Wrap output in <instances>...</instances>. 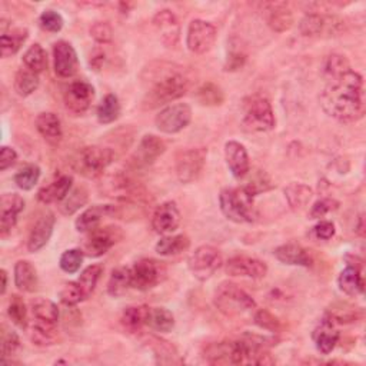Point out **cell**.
I'll return each instance as SVG.
<instances>
[{"label":"cell","instance_id":"5b68a950","mask_svg":"<svg viewBox=\"0 0 366 366\" xmlns=\"http://www.w3.org/2000/svg\"><path fill=\"white\" fill-rule=\"evenodd\" d=\"M115 152L103 146H86L72 158V168L85 178L96 179L113 164Z\"/></svg>","mask_w":366,"mask_h":366},{"label":"cell","instance_id":"30bf717a","mask_svg":"<svg viewBox=\"0 0 366 366\" xmlns=\"http://www.w3.org/2000/svg\"><path fill=\"white\" fill-rule=\"evenodd\" d=\"M123 239V232L118 227L96 228L88 232V238L84 244V253L89 258H101L108 253L118 242Z\"/></svg>","mask_w":366,"mask_h":366},{"label":"cell","instance_id":"f35d334b","mask_svg":"<svg viewBox=\"0 0 366 366\" xmlns=\"http://www.w3.org/2000/svg\"><path fill=\"white\" fill-rule=\"evenodd\" d=\"M39 75L29 69H19L16 76H15V82H13V88L15 92L22 96V98H28L38 88H39Z\"/></svg>","mask_w":366,"mask_h":366},{"label":"cell","instance_id":"ee69618b","mask_svg":"<svg viewBox=\"0 0 366 366\" xmlns=\"http://www.w3.org/2000/svg\"><path fill=\"white\" fill-rule=\"evenodd\" d=\"M23 64L26 69L39 75L47 66V56L45 49L39 43L32 45L23 55Z\"/></svg>","mask_w":366,"mask_h":366},{"label":"cell","instance_id":"94428289","mask_svg":"<svg viewBox=\"0 0 366 366\" xmlns=\"http://www.w3.org/2000/svg\"><path fill=\"white\" fill-rule=\"evenodd\" d=\"M18 161V154L15 149L9 148V146H2L0 149V171L5 172L9 168H12Z\"/></svg>","mask_w":366,"mask_h":366},{"label":"cell","instance_id":"f6af8a7d","mask_svg":"<svg viewBox=\"0 0 366 366\" xmlns=\"http://www.w3.org/2000/svg\"><path fill=\"white\" fill-rule=\"evenodd\" d=\"M102 272H103V269L101 265H91L81 273L78 283L81 285L86 299L91 298V295L95 292L96 285L102 276Z\"/></svg>","mask_w":366,"mask_h":366},{"label":"cell","instance_id":"d6986e66","mask_svg":"<svg viewBox=\"0 0 366 366\" xmlns=\"http://www.w3.org/2000/svg\"><path fill=\"white\" fill-rule=\"evenodd\" d=\"M56 217L50 210L43 212L32 227L28 238V251L35 253L43 249L53 235Z\"/></svg>","mask_w":366,"mask_h":366},{"label":"cell","instance_id":"e0dca14e","mask_svg":"<svg viewBox=\"0 0 366 366\" xmlns=\"http://www.w3.org/2000/svg\"><path fill=\"white\" fill-rule=\"evenodd\" d=\"M25 209V199L18 193H5L0 198V236L6 238L18 224V216Z\"/></svg>","mask_w":366,"mask_h":366},{"label":"cell","instance_id":"8d00e7d4","mask_svg":"<svg viewBox=\"0 0 366 366\" xmlns=\"http://www.w3.org/2000/svg\"><path fill=\"white\" fill-rule=\"evenodd\" d=\"M149 307L146 305H135L129 307L123 311L120 322L122 325L130 331V332H139L148 321V314H149Z\"/></svg>","mask_w":366,"mask_h":366},{"label":"cell","instance_id":"9a60e30c","mask_svg":"<svg viewBox=\"0 0 366 366\" xmlns=\"http://www.w3.org/2000/svg\"><path fill=\"white\" fill-rule=\"evenodd\" d=\"M166 151L165 142L155 136V135H146L142 137L136 152L130 158V165L135 169L148 168L155 164V161L162 156Z\"/></svg>","mask_w":366,"mask_h":366},{"label":"cell","instance_id":"7bdbcfd3","mask_svg":"<svg viewBox=\"0 0 366 366\" xmlns=\"http://www.w3.org/2000/svg\"><path fill=\"white\" fill-rule=\"evenodd\" d=\"M196 99L203 106H221L225 102V93L217 85L206 82L196 91Z\"/></svg>","mask_w":366,"mask_h":366},{"label":"cell","instance_id":"2e32d148","mask_svg":"<svg viewBox=\"0 0 366 366\" xmlns=\"http://www.w3.org/2000/svg\"><path fill=\"white\" fill-rule=\"evenodd\" d=\"M53 62L56 75L62 79L75 76L79 69L78 53L75 47L66 40H59L53 45Z\"/></svg>","mask_w":366,"mask_h":366},{"label":"cell","instance_id":"4fadbf2b","mask_svg":"<svg viewBox=\"0 0 366 366\" xmlns=\"http://www.w3.org/2000/svg\"><path fill=\"white\" fill-rule=\"evenodd\" d=\"M216 36H217V30L212 23L206 21L195 19L189 23V28H188L186 46L192 53L203 55L213 47L216 42Z\"/></svg>","mask_w":366,"mask_h":366},{"label":"cell","instance_id":"5bb4252c","mask_svg":"<svg viewBox=\"0 0 366 366\" xmlns=\"http://www.w3.org/2000/svg\"><path fill=\"white\" fill-rule=\"evenodd\" d=\"M95 98V89L85 81L72 82L63 96L66 109L73 115H84L92 105Z\"/></svg>","mask_w":366,"mask_h":366},{"label":"cell","instance_id":"74e56055","mask_svg":"<svg viewBox=\"0 0 366 366\" xmlns=\"http://www.w3.org/2000/svg\"><path fill=\"white\" fill-rule=\"evenodd\" d=\"M190 246V239L186 235H169L164 236L155 246L161 256H176L188 251Z\"/></svg>","mask_w":366,"mask_h":366},{"label":"cell","instance_id":"11a10c76","mask_svg":"<svg viewBox=\"0 0 366 366\" xmlns=\"http://www.w3.org/2000/svg\"><path fill=\"white\" fill-rule=\"evenodd\" d=\"M253 322L256 326H259L261 329L269 331L272 333H278L282 328L280 321L272 315L269 311L266 309H258L253 312Z\"/></svg>","mask_w":366,"mask_h":366},{"label":"cell","instance_id":"f907efd6","mask_svg":"<svg viewBox=\"0 0 366 366\" xmlns=\"http://www.w3.org/2000/svg\"><path fill=\"white\" fill-rule=\"evenodd\" d=\"M32 341L38 346H50L56 341V326L33 322Z\"/></svg>","mask_w":366,"mask_h":366},{"label":"cell","instance_id":"60d3db41","mask_svg":"<svg viewBox=\"0 0 366 366\" xmlns=\"http://www.w3.org/2000/svg\"><path fill=\"white\" fill-rule=\"evenodd\" d=\"M148 346L154 350L159 363H179V355L175 346L158 336H148Z\"/></svg>","mask_w":366,"mask_h":366},{"label":"cell","instance_id":"6125c7cd","mask_svg":"<svg viewBox=\"0 0 366 366\" xmlns=\"http://www.w3.org/2000/svg\"><path fill=\"white\" fill-rule=\"evenodd\" d=\"M314 235L321 241H329L335 236V225L331 221H321L314 228Z\"/></svg>","mask_w":366,"mask_h":366},{"label":"cell","instance_id":"e575fe53","mask_svg":"<svg viewBox=\"0 0 366 366\" xmlns=\"http://www.w3.org/2000/svg\"><path fill=\"white\" fill-rule=\"evenodd\" d=\"M312 196V189L305 183H290L285 188L286 202L294 210H301L305 206H308Z\"/></svg>","mask_w":366,"mask_h":366},{"label":"cell","instance_id":"d6a6232c","mask_svg":"<svg viewBox=\"0 0 366 366\" xmlns=\"http://www.w3.org/2000/svg\"><path fill=\"white\" fill-rule=\"evenodd\" d=\"M29 38L28 29H13L12 32H5L0 36V55L2 57H11L16 55Z\"/></svg>","mask_w":366,"mask_h":366},{"label":"cell","instance_id":"f1b7e54d","mask_svg":"<svg viewBox=\"0 0 366 366\" xmlns=\"http://www.w3.org/2000/svg\"><path fill=\"white\" fill-rule=\"evenodd\" d=\"M338 286L348 297H359L363 294V278L360 275V269L348 265L338 278Z\"/></svg>","mask_w":366,"mask_h":366},{"label":"cell","instance_id":"f5cc1de1","mask_svg":"<svg viewBox=\"0 0 366 366\" xmlns=\"http://www.w3.org/2000/svg\"><path fill=\"white\" fill-rule=\"evenodd\" d=\"M349 69H350V66L345 56L331 55L326 57V60L324 63V78L325 79L335 78L338 75H342L343 72H346Z\"/></svg>","mask_w":366,"mask_h":366},{"label":"cell","instance_id":"db71d44e","mask_svg":"<svg viewBox=\"0 0 366 366\" xmlns=\"http://www.w3.org/2000/svg\"><path fill=\"white\" fill-rule=\"evenodd\" d=\"M21 348H22V343H21L19 335L15 331L6 329L4 326V332H2V362H5L8 358H13L15 355H18Z\"/></svg>","mask_w":366,"mask_h":366},{"label":"cell","instance_id":"816d5d0a","mask_svg":"<svg viewBox=\"0 0 366 366\" xmlns=\"http://www.w3.org/2000/svg\"><path fill=\"white\" fill-rule=\"evenodd\" d=\"M325 28H326V19L316 13L307 15L299 23V32L308 38L321 35Z\"/></svg>","mask_w":366,"mask_h":366},{"label":"cell","instance_id":"ac0fdd59","mask_svg":"<svg viewBox=\"0 0 366 366\" xmlns=\"http://www.w3.org/2000/svg\"><path fill=\"white\" fill-rule=\"evenodd\" d=\"M225 270L229 276L234 278L262 279L268 275V265L263 261L252 256L236 255L227 262Z\"/></svg>","mask_w":366,"mask_h":366},{"label":"cell","instance_id":"836d02e7","mask_svg":"<svg viewBox=\"0 0 366 366\" xmlns=\"http://www.w3.org/2000/svg\"><path fill=\"white\" fill-rule=\"evenodd\" d=\"M132 287V270L130 268H116L108 282V294L112 298H120Z\"/></svg>","mask_w":366,"mask_h":366},{"label":"cell","instance_id":"6da1fadb","mask_svg":"<svg viewBox=\"0 0 366 366\" xmlns=\"http://www.w3.org/2000/svg\"><path fill=\"white\" fill-rule=\"evenodd\" d=\"M326 85L321 93V106L331 118L353 123L363 118L366 110L363 78L358 72L349 69L331 79H325Z\"/></svg>","mask_w":366,"mask_h":366},{"label":"cell","instance_id":"8fae6325","mask_svg":"<svg viewBox=\"0 0 366 366\" xmlns=\"http://www.w3.org/2000/svg\"><path fill=\"white\" fill-rule=\"evenodd\" d=\"M192 120V109L188 103H172L165 106L155 118L156 127L166 135H175L188 127Z\"/></svg>","mask_w":366,"mask_h":366},{"label":"cell","instance_id":"277c9868","mask_svg":"<svg viewBox=\"0 0 366 366\" xmlns=\"http://www.w3.org/2000/svg\"><path fill=\"white\" fill-rule=\"evenodd\" d=\"M253 198L255 196L245 188H227L219 195V205L228 221L235 224H252L258 217Z\"/></svg>","mask_w":366,"mask_h":366},{"label":"cell","instance_id":"603a6c76","mask_svg":"<svg viewBox=\"0 0 366 366\" xmlns=\"http://www.w3.org/2000/svg\"><path fill=\"white\" fill-rule=\"evenodd\" d=\"M155 29L158 30V33L161 35L162 42L168 46V47H173L178 45L179 38H181V26L178 22V18L175 16V13L172 11L164 9L159 11L152 21Z\"/></svg>","mask_w":366,"mask_h":366},{"label":"cell","instance_id":"cb8c5ba5","mask_svg":"<svg viewBox=\"0 0 366 366\" xmlns=\"http://www.w3.org/2000/svg\"><path fill=\"white\" fill-rule=\"evenodd\" d=\"M72 189H73V178L69 175H60L38 192V200L45 205L60 203Z\"/></svg>","mask_w":366,"mask_h":366},{"label":"cell","instance_id":"681fc988","mask_svg":"<svg viewBox=\"0 0 366 366\" xmlns=\"http://www.w3.org/2000/svg\"><path fill=\"white\" fill-rule=\"evenodd\" d=\"M60 301L66 307H75L84 301H86V297L84 294V290L78 282H69L64 283L63 287L60 289Z\"/></svg>","mask_w":366,"mask_h":366},{"label":"cell","instance_id":"9c48e42d","mask_svg":"<svg viewBox=\"0 0 366 366\" xmlns=\"http://www.w3.org/2000/svg\"><path fill=\"white\" fill-rule=\"evenodd\" d=\"M222 253L219 252L217 248L210 245L199 246L188 259L189 270L200 282L210 279L222 266Z\"/></svg>","mask_w":366,"mask_h":366},{"label":"cell","instance_id":"7c38bea8","mask_svg":"<svg viewBox=\"0 0 366 366\" xmlns=\"http://www.w3.org/2000/svg\"><path fill=\"white\" fill-rule=\"evenodd\" d=\"M207 151L205 148H193L182 152L176 161V176L181 183H192L198 181L205 169Z\"/></svg>","mask_w":366,"mask_h":366},{"label":"cell","instance_id":"be15d7a7","mask_svg":"<svg viewBox=\"0 0 366 366\" xmlns=\"http://www.w3.org/2000/svg\"><path fill=\"white\" fill-rule=\"evenodd\" d=\"M246 60V55L242 52V50H232L229 55H228V60H227V70H238L244 66Z\"/></svg>","mask_w":366,"mask_h":366},{"label":"cell","instance_id":"ba28073f","mask_svg":"<svg viewBox=\"0 0 366 366\" xmlns=\"http://www.w3.org/2000/svg\"><path fill=\"white\" fill-rule=\"evenodd\" d=\"M132 287L137 290H149L158 286L166 278V266L152 258H143L132 268Z\"/></svg>","mask_w":366,"mask_h":366},{"label":"cell","instance_id":"91938a15","mask_svg":"<svg viewBox=\"0 0 366 366\" xmlns=\"http://www.w3.org/2000/svg\"><path fill=\"white\" fill-rule=\"evenodd\" d=\"M89 32L98 43H110L113 39V29L108 22H95Z\"/></svg>","mask_w":366,"mask_h":366},{"label":"cell","instance_id":"7a4b0ae2","mask_svg":"<svg viewBox=\"0 0 366 366\" xmlns=\"http://www.w3.org/2000/svg\"><path fill=\"white\" fill-rule=\"evenodd\" d=\"M178 69L162 67L161 70L155 72V76L151 81V88L143 98L144 109H156L172 105V102L181 99L188 92L189 79L185 76L183 72Z\"/></svg>","mask_w":366,"mask_h":366},{"label":"cell","instance_id":"4dcf8cb0","mask_svg":"<svg viewBox=\"0 0 366 366\" xmlns=\"http://www.w3.org/2000/svg\"><path fill=\"white\" fill-rule=\"evenodd\" d=\"M30 312L35 322L53 325L56 326L59 322V308L55 302L45 299V298H36L30 301Z\"/></svg>","mask_w":366,"mask_h":366},{"label":"cell","instance_id":"8992f818","mask_svg":"<svg viewBox=\"0 0 366 366\" xmlns=\"http://www.w3.org/2000/svg\"><path fill=\"white\" fill-rule=\"evenodd\" d=\"M244 126L249 132H270L275 127V115L270 102L262 95L249 96L244 105Z\"/></svg>","mask_w":366,"mask_h":366},{"label":"cell","instance_id":"9f6ffc18","mask_svg":"<svg viewBox=\"0 0 366 366\" xmlns=\"http://www.w3.org/2000/svg\"><path fill=\"white\" fill-rule=\"evenodd\" d=\"M249 193H252L253 196L262 193V192H266L269 189H272L273 186L270 185V179L269 176L262 172V171H256L252 176V179L244 186Z\"/></svg>","mask_w":366,"mask_h":366},{"label":"cell","instance_id":"e7e4bbea","mask_svg":"<svg viewBox=\"0 0 366 366\" xmlns=\"http://www.w3.org/2000/svg\"><path fill=\"white\" fill-rule=\"evenodd\" d=\"M96 56L93 55V57L91 59V64L98 70L101 66H102V63H103V60H105V53L103 52H101V50H96Z\"/></svg>","mask_w":366,"mask_h":366},{"label":"cell","instance_id":"c3c4849f","mask_svg":"<svg viewBox=\"0 0 366 366\" xmlns=\"http://www.w3.org/2000/svg\"><path fill=\"white\" fill-rule=\"evenodd\" d=\"M84 251L82 249H69L66 252L62 253L60 259H59V266L63 272L73 275V273H78L81 270L82 262H84Z\"/></svg>","mask_w":366,"mask_h":366},{"label":"cell","instance_id":"ffe728a7","mask_svg":"<svg viewBox=\"0 0 366 366\" xmlns=\"http://www.w3.org/2000/svg\"><path fill=\"white\" fill-rule=\"evenodd\" d=\"M181 225V212L175 202L169 200L159 205L152 216V228L159 235L173 234Z\"/></svg>","mask_w":366,"mask_h":366},{"label":"cell","instance_id":"6f0895ef","mask_svg":"<svg viewBox=\"0 0 366 366\" xmlns=\"http://www.w3.org/2000/svg\"><path fill=\"white\" fill-rule=\"evenodd\" d=\"M39 23L45 30L57 33L63 28V18L60 13H57L55 11H45L39 18Z\"/></svg>","mask_w":366,"mask_h":366},{"label":"cell","instance_id":"03108f58","mask_svg":"<svg viewBox=\"0 0 366 366\" xmlns=\"http://www.w3.org/2000/svg\"><path fill=\"white\" fill-rule=\"evenodd\" d=\"M0 278H2V289H0V294L5 295L8 289V272L5 269L0 270Z\"/></svg>","mask_w":366,"mask_h":366},{"label":"cell","instance_id":"680465c9","mask_svg":"<svg viewBox=\"0 0 366 366\" xmlns=\"http://www.w3.org/2000/svg\"><path fill=\"white\" fill-rule=\"evenodd\" d=\"M339 207V202L335 200V199H331V198H324V199H319L314 203V206L311 207V217L312 219H321L324 216H326L329 212L332 210H336Z\"/></svg>","mask_w":366,"mask_h":366},{"label":"cell","instance_id":"d590c367","mask_svg":"<svg viewBox=\"0 0 366 366\" xmlns=\"http://www.w3.org/2000/svg\"><path fill=\"white\" fill-rule=\"evenodd\" d=\"M89 200V192L84 186H78L72 189L69 195L59 203V210L64 216L75 215L78 210H81Z\"/></svg>","mask_w":366,"mask_h":366},{"label":"cell","instance_id":"d4e9b609","mask_svg":"<svg viewBox=\"0 0 366 366\" xmlns=\"http://www.w3.org/2000/svg\"><path fill=\"white\" fill-rule=\"evenodd\" d=\"M265 18L268 26L276 33H283L294 25V15L286 4L265 5Z\"/></svg>","mask_w":366,"mask_h":366},{"label":"cell","instance_id":"83f0119b","mask_svg":"<svg viewBox=\"0 0 366 366\" xmlns=\"http://www.w3.org/2000/svg\"><path fill=\"white\" fill-rule=\"evenodd\" d=\"M36 130L39 135L52 146H57L62 140L63 132H62V123L57 115L52 112H43L38 115L35 120Z\"/></svg>","mask_w":366,"mask_h":366},{"label":"cell","instance_id":"4316f807","mask_svg":"<svg viewBox=\"0 0 366 366\" xmlns=\"http://www.w3.org/2000/svg\"><path fill=\"white\" fill-rule=\"evenodd\" d=\"M312 338L318 352L322 355H329L339 342V332L335 329L333 322L325 316L315 328Z\"/></svg>","mask_w":366,"mask_h":366},{"label":"cell","instance_id":"484cf974","mask_svg":"<svg viewBox=\"0 0 366 366\" xmlns=\"http://www.w3.org/2000/svg\"><path fill=\"white\" fill-rule=\"evenodd\" d=\"M273 255L283 265L309 268L314 263L309 252L305 248H302L301 245H297V244L280 245L275 249Z\"/></svg>","mask_w":366,"mask_h":366},{"label":"cell","instance_id":"b9f144b4","mask_svg":"<svg viewBox=\"0 0 366 366\" xmlns=\"http://www.w3.org/2000/svg\"><path fill=\"white\" fill-rule=\"evenodd\" d=\"M96 116L99 123L102 125H110L115 120H118L120 116V103L118 96L113 93L106 95L101 102V105L98 106Z\"/></svg>","mask_w":366,"mask_h":366},{"label":"cell","instance_id":"f546056e","mask_svg":"<svg viewBox=\"0 0 366 366\" xmlns=\"http://www.w3.org/2000/svg\"><path fill=\"white\" fill-rule=\"evenodd\" d=\"M15 285L19 290L32 294L38 289L39 278L36 268L29 261H18L15 265Z\"/></svg>","mask_w":366,"mask_h":366},{"label":"cell","instance_id":"bcb514c9","mask_svg":"<svg viewBox=\"0 0 366 366\" xmlns=\"http://www.w3.org/2000/svg\"><path fill=\"white\" fill-rule=\"evenodd\" d=\"M40 179V168L38 165H26L13 178L16 186L22 190H32Z\"/></svg>","mask_w":366,"mask_h":366},{"label":"cell","instance_id":"52a82bcc","mask_svg":"<svg viewBox=\"0 0 366 366\" xmlns=\"http://www.w3.org/2000/svg\"><path fill=\"white\" fill-rule=\"evenodd\" d=\"M248 356V342L224 341L210 343L203 350V359L210 365H244Z\"/></svg>","mask_w":366,"mask_h":366},{"label":"cell","instance_id":"7dc6e473","mask_svg":"<svg viewBox=\"0 0 366 366\" xmlns=\"http://www.w3.org/2000/svg\"><path fill=\"white\" fill-rule=\"evenodd\" d=\"M8 315L11 321L21 329H26L29 319H28V309L23 299L18 295H12V299L8 307Z\"/></svg>","mask_w":366,"mask_h":366},{"label":"cell","instance_id":"7402d4cb","mask_svg":"<svg viewBox=\"0 0 366 366\" xmlns=\"http://www.w3.org/2000/svg\"><path fill=\"white\" fill-rule=\"evenodd\" d=\"M225 159L229 171L236 179H244L251 172L249 155L245 146L236 140L225 143Z\"/></svg>","mask_w":366,"mask_h":366},{"label":"cell","instance_id":"3957f363","mask_svg":"<svg viewBox=\"0 0 366 366\" xmlns=\"http://www.w3.org/2000/svg\"><path fill=\"white\" fill-rule=\"evenodd\" d=\"M216 309L228 318H241L255 312V299L234 282H222L213 295Z\"/></svg>","mask_w":366,"mask_h":366},{"label":"cell","instance_id":"1f68e13d","mask_svg":"<svg viewBox=\"0 0 366 366\" xmlns=\"http://www.w3.org/2000/svg\"><path fill=\"white\" fill-rule=\"evenodd\" d=\"M362 316V309L349 302H335L326 311V318H329L333 324H353Z\"/></svg>","mask_w":366,"mask_h":366},{"label":"cell","instance_id":"44dd1931","mask_svg":"<svg viewBox=\"0 0 366 366\" xmlns=\"http://www.w3.org/2000/svg\"><path fill=\"white\" fill-rule=\"evenodd\" d=\"M120 207L115 205H95L88 207L85 212L81 213V216L76 219L75 227L78 232L88 234L96 228H99L101 222L105 217L119 215Z\"/></svg>","mask_w":366,"mask_h":366},{"label":"cell","instance_id":"ab89813d","mask_svg":"<svg viewBox=\"0 0 366 366\" xmlns=\"http://www.w3.org/2000/svg\"><path fill=\"white\" fill-rule=\"evenodd\" d=\"M146 325L156 332L168 333L175 328V316L165 308H151Z\"/></svg>","mask_w":366,"mask_h":366}]
</instances>
